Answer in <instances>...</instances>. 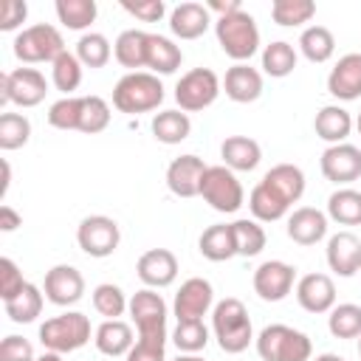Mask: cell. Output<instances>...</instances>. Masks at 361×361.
Here are the masks:
<instances>
[{
    "mask_svg": "<svg viewBox=\"0 0 361 361\" xmlns=\"http://www.w3.org/2000/svg\"><path fill=\"white\" fill-rule=\"evenodd\" d=\"M197 248H200V254H203L209 262H226V259L237 257L231 223H214V226H209V228L200 234Z\"/></svg>",
    "mask_w": 361,
    "mask_h": 361,
    "instance_id": "cell-31",
    "label": "cell"
},
{
    "mask_svg": "<svg viewBox=\"0 0 361 361\" xmlns=\"http://www.w3.org/2000/svg\"><path fill=\"white\" fill-rule=\"evenodd\" d=\"M212 330H214V338H217L220 350L228 353V355H237V353L248 350V344L254 341L251 316H248L245 305L234 296H226L212 307Z\"/></svg>",
    "mask_w": 361,
    "mask_h": 361,
    "instance_id": "cell-1",
    "label": "cell"
},
{
    "mask_svg": "<svg viewBox=\"0 0 361 361\" xmlns=\"http://www.w3.org/2000/svg\"><path fill=\"white\" fill-rule=\"evenodd\" d=\"M76 243L79 248L87 254V257H96V259H104L110 257L118 243H121V231H118V223L107 214H90L79 223L76 228Z\"/></svg>",
    "mask_w": 361,
    "mask_h": 361,
    "instance_id": "cell-10",
    "label": "cell"
},
{
    "mask_svg": "<svg viewBox=\"0 0 361 361\" xmlns=\"http://www.w3.org/2000/svg\"><path fill=\"white\" fill-rule=\"evenodd\" d=\"M299 51L307 62L322 65L336 54V37L327 25H307L299 37Z\"/></svg>",
    "mask_w": 361,
    "mask_h": 361,
    "instance_id": "cell-33",
    "label": "cell"
},
{
    "mask_svg": "<svg viewBox=\"0 0 361 361\" xmlns=\"http://www.w3.org/2000/svg\"><path fill=\"white\" fill-rule=\"evenodd\" d=\"M327 217L338 226H361V192L341 186L327 197Z\"/></svg>",
    "mask_w": 361,
    "mask_h": 361,
    "instance_id": "cell-34",
    "label": "cell"
},
{
    "mask_svg": "<svg viewBox=\"0 0 361 361\" xmlns=\"http://www.w3.org/2000/svg\"><path fill=\"white\" fill-rule=\"evenodd\" d=\"M220 90H223V85L212 68H192L178 79L175 102L180 104L183 113H197V110L212 107L217 102Z\"/></svg>",
    "mask_w": 361,
    "mask_h": 361,
    "instance_id": "cell-7",
    "label": "cell"
},
{
    "mask_svg": "<svg viewBox=\"0 0 361 361\" xmlns=\"http://www.w3.org/2000/svg\"><path fill=\"white\" fill-rule=\"evenodd\" d=\"M42 293L51 305L56 307H68V305H76L85 293V276L79 268L73 265H54L48 274H45V285H42Z\"/></svg>",
    "mask_w": 361,
    "mask_h": 361,
    "instance_id": "cell-13",
    "label": "cell"
},
{
    "mask_svg": "<svg viewBox=\"0 0 361 361\" xmlns=\"http://www.w3.org/2000/svg\"><path fill=\"white\" fill-rule=\"evenodd\" d=\"M149 130H152L155 141L172 147V144H180V141L189 138V133H192V121H189V116H186L183 110H161V113L152 116Z\"/></svg>",
    "mask_w": 361,
    "mask_h": 361,
    "instance_id": "cell-32",
    "label": "cell"
},
{
    "mask_svg": "<svg viewBox=\"0 0 361 361\" xmlns=\"http://www.w3.org/2000/svg\"><path fill=\"white\" fill-rule=\"evenodd\" d=\"M121 8L127 14H133V17H138L141 23H158L166 14V3L164 0H138V3L121 0Z\"/></svg>",
    "mask_w": 361,
    "mask_h": 361,
    "instance_id": "cell-51",
    "label": "cell"
},
{
    "mask_svg": "<svg viewBox=\"0 0 361 361\" xmlns=\"http://www.w3.org/2000/svg\"><path fill=\"white\" fill-rule=\"evenodd\" d=\"M355 127H358V133H361V113H358V118H355Z\"/></svg>",
    "mask_w": 361,
    "mask_h": 361,
    "instance_id": "cell-59",
    "label": "cell"
},
{
    "mask_svg": "<svg viewBox=\"0 0 361 361\" xmlns=\"http://www.w3.org/2000/svg\"><path fill=\"white\" fill-rule=\"evenodd\" d=\"M200 197L220 214H234L243 200H245V192H243V183L237 180V175L228 169V166H209L206 175H203V183H200Z\"/></svg>",
    "mask_w": 361,
    "mask_h": 361,
    "instance_id": "cell-8",
    "label": "cell"
},
{
    "mask_svg": "<svg viewBox=\"0 0 361 361\" xmlns=\"http://www.w3.org/2000/svg\"><path fill=\"white\" fill-rule=\"evenodd\" d=\"M262 183H268L276 195H282L290 206L305 195V172L296 164H276L262 175Z\"/></svg>",
    "mask_w": 361,
    "mask_h": 361,
    "instance_id": "cell-29",
    "label": "cell"
},
{
    "mask_svg": "<svg viewBox=\"0 0 361 361\" xmlns=\"http://www.w3.org/2000/svg\"><path fill=\"white\" fill-rule=\"evenodd\" d=\"M0 361H37L34 347L23 336H6L0 341Z\"/></svg>",
    "mask_w": 361,
    "mask_h": 361,
    "instance_id": "cell-50",
    "label": "cell"
},
{
    "mask_svg": "<svg viewBox=\"0 0 361 361\" xmlns=\"http://www.w3.org/2000/svg\"><path fill=\"white\" fill-rule=\"evenodd\" d=\"M172 341L180 353H200L209 344V327L203 324V319L178 322L172 330Z\"/></svg>",
    "mask_w": 361,
    "mask_h": 361,
    "instance_id": "cell-45",
    "label": "cell"
},
{
    "mask_svg": "<svg viewBox=\"0 0 361 361\" xmlns=\"http://www.w3.org/2000/svg\"><path fill=\"white\" fill-rule=\"evenodd\" d=\"M212 25V11L203 3H180L169 14V31L178 39H197Z\"/></svg>",
    "mask_w": 361,
    "mask_h": 361,
    "instance_id": "cell-22",
    "label": "cell"
},
{
    "mask_svg": "<svg viewBox=\"0 0 361 361\" xmlns=\"http://www.w3.org/2000/svg\"><path fill=\"white\" fill-rule=\"evenodd\" d=\"M214 307V288L209 279L203 276H192L186 279L172 302V313L178 322H189V319H203L209 310Z\"/></svg>",
    "mask_w": 361,
    "mask_h": 361,
    "instance_id": "cell-11",
    "label": "cell"
},
{
    "mask_svg": "<svg viewBox=\"0 0 361 361\" xmlns=\"http://www.w3.org/2000/svg\"><path fill=\"white\" fill-rule=\"evenodd\" d=\"M93 307H96V313H102L104 319H118V316L130 307V299H127V293H124L118 285L102 282V285L93 288Z\"/></svg>",
    "mask_w": 361,
    "mask_h": 361,
    "instance_id": "cell-44",
    "label": "cell"
},
{
    "mask_svg": "<svg viewBox=\"0 0 361 361\" xmlns=\"http://www.w3.org/2000/svg\"><path fill=\"white\" fill-rule=\"evenodd\" d=\"M296 302L307 313H330L336 307V285L327 274H305L296 282Z\"/></svg>",
    "mask_w": 361,
    "mask_h": 361,
    "instance_id": "cell-18",
    "label": "cell"
},
{
    "mask_svg": "<svg viewBox=\"0 0 361 361\" xmlns=\"http://www.w3.org/2000/svg\"><path fill=\"white\" fill-rule=\"evenodd\" d=\"M73 54L79 56V62L85 68H104L110 62V56H113V48H110V39L104 34L90 31V34H82L79 37Z\"/></svg>",
    "mask_w": 361,
    "mask_h": 361,
    "instance_id": "cell-40",
    "label": "cell"
},
{
    "mask_svg": "<svg viewBox=\"0 0 361 361\" xmlns=\"http://www.w3.org/2000/svg\"><path fill=\"white\" fill-rule=\"evenodd\" d=\"M296 59H299L296 56V48L290 42H285V39H276V42H271V45L262 48V71L268 76H274V79L290 76L293 68H296Z\"/></svg>",
    "mask_w": 361,
    "mask_h": 361,
    "instance_id": "cell-36",
    "label": "cell"
},
{
    "mask_svg": "<svg viewBox=\"0 0 361 361\" xmlns=\"http://www.w3.org/2000/svg\"><path fill=\"white\" fill-rule=\"evenodd\" d=\"M324 234H327V214L313 206H302L288 217V237L299 245H316L319 240H324Z\"/></svg>",
    "mask_w": 361,
    "mask_h": 361,
    "instance_id": "cell-24",
    "label": "cell"
},
{
    "mask_svg": "<svg viewBox=\"0 0 361 361\" xmlns=\"http://www.w3.org/2000/svg\"><path fill=\"white\" fill-rule=\"evenodd\" d=\"M23 288H25L23 271L17 268V262L11 257H3L0 259V299L3 302H11Z\"/></svg>",
    "mask_w": 361,
    "mask_h": 361,
    "instance_id": "cell-49",
    "label": "cell"
},
{
    "mask_svg": "<svg viewBox=\"0 0 361 361\" xmlns=\"http://www.w3.org/2000/svg\"><path fill=\"white\" fill-rule=\"evenodd\" d=\"M248 209H251V214H254L257 223H274V220H282L288 214L290 203L282 195H276L268 183L259 180L251 189V195H248Z\"/></svg>",
    "mask_w": 361,
    "mask_h": 361,
    "instance_id": "cell-30",
    "label": "cell"
},
{
    "mask_svg": "<svg viewBox=\"0 0 361 361\" xmlns=\"http://www.w3.org/2000/svg\"><path fill=\"white\" fill-rule=\"evenodd\" d=\"M130 316L141 333H166V302L152 288H141L130 296Z\"/></svg>",
    "mask_w": 361,
    "mask_h": 361,
    "instance_id": "cell-15",
    "label": "cell"
},
{
    "mask_svg": "<svg viewBox=\"0 0 361 361\" xmlns=\"http://www.w3.org/2000/svg\"><path fill=\"white\" fill-rule=\"evenodd\" d=\"M209 11H214V14H220V17H228V14H234V11H243V6H240V0H209V6H206Z\"/></svg>",
    "mask_w": 361,
    "mask_h": 361,
    "instance_id": "cell-54",
    "label": "cell"
},
{
    "mask_svg": "<svg viewBox=\"0 0 361 361\" xmlns=\"http://www.w3.org/2000/svg\"><path fill=\"white\" fill-rule=\"evenodd\" d=\"M28 17V3L25 0H3L0 6V31H14L25 23Z\"/></svg>",
    "mask_w": 361,
    "mask_h": 361,
    "instance_id": "cell-52",
    "label": "cell"
},
{
    "mask_svg": "<svg viewBox=\"0 0 361 361\" xmlns=\"http://www.w3.org/2000/svg\"><path fill=\"white\" fill-rule=\"evenodd\" d=\"M31 138V121L23 113H3L0 116V149L11 152L25 147Z\"/></svg>",
    "mask_w": 361,
    "mask_h": 361,
    "instance_id": "cell-43",
    "label": "cell"
},
{
    "mask_svg": "<svg viewBox=\"0 0 361 361\" xmlns=\"http://www.w3.org/2000/svg\"><path fill=\"white\" fill-rule=\"evenodd\" d=\"M327 265L338 276H353L361 268V240L353 231H336L327 240Z\"/></svg>",
    "mask_w": 361,
    "mask_h": 361,
    "instance_id": "cell-20",
    "label": "cell"
},
{
    "mask_svg": "<svg viewBox=\"0 0 361 361\" xmlns=\"http://www.w3.org/2000/svg\"><path fill=\"white\" fill-rule=\"evenodd\" d=\"M358 355H361V336H358Z\"/></svg>",
    "mask_w": 361,
    "mask_h": 361,
    "instance_id": "cell-60",
    "label": "cell"
},
{
    "mask_svg": "<svg viewBox=\"0 0 361 361\" xmlns=\"http://www.w3.org/2000/svg\"><path fill=\"white\" fill-rule=\"evenodd\" d=\"M220 158L223 166H228L231 172H251L262 161V147L248 135H228L220 144Z\"/></svg>",
    "mask_w": 361,
    "mask_h": 361,
    "instance_id": "cell-23",
    "label": "cell"
},
{
    "mask_svg": "<svg viewBox=\"0 0 361 361\" xmlns=\"http://www.w3.org/2000/svg\"><path fill=\"white\" fill-rule=\"evenodd\" d=\"M175 361H206V358H200L197 353H183V355H178Z\"/></svg>",
    "mask_w": 361,
    "mask_h": 361,
    "instance_id": "cell-58",
    "label": "cell"
},
{
    "mask_svg": "<svg viewBox=\"0 0 361 361\" xmlns=\"http://www.w3.org/2000/svg\"><path fill=\"white\" fill-rule=\"evenodd\" d=\"M214 34H217L223 54L234 62H245L259 51V28H257V20L245 8L228 17H217Z\"/></svg>",
    "mask_w": 361,
    "mask_h": 361,
    "instance_id": "cell-3",
    "label": "cell"
},
{
    "mask_svg": "<svg viewBox=\"0 0 361 361\" xmlns=\"http://www.w3.org/2000/svg\"><path fill=\"white\" fill-rule=\"evenodd\" d=\"M45 293L37 288V285H31V282H25V288L11 299V302H3L6 305V316L11 319V322H17V324H28V322H34L39 313H42V299Z\"/></svg>",
    "mask_w": 361,
    "mask_h": 361,
    "instance_id": "cell-35",
    "label": "cell"
},
{
    "mask_svg": "<svg viewBox=\"0 0 361 361\" xmlns=\"http://www.w3.org/2000/svg\"><path fill=\"white\" fill-rule=\"evenodd\" d=\"M206 169L209 166L203 164V158H197L192 152L180 155V158H172L169 166H166V186H169V192L178 195V197H197Z\"/></svg>",
    "mask_w": 361,
    "mask_h": 361,
    "instance_id": "cell-16",
    "label": "cell"
},
{
    "mask_svg": "<svg viewBox=\"0 0 361 361\" xmlns=\"http://www.w3.org/2000/svg\"><path fill=\"white\" fill-rule=\"evenodd\" d=\"M48 93V82L37 68H17L0 73V107H37Z\"/></svg>",
    "mask_w": 361,
    "mask_h": 361,
    "instance_id": "cell-9",
    "label": "cell"
},
{
    "mask_svg": "<svg viewBox=\"0 0 361 361\" xmlns=\"http://www.w3.org/2000/svg\"><path fill=\"white\" fill-rule=\"evenodd\" d=\"M262 361H310L313 344L302 330L288 324H268L254 338Z\"/></svg>",
    "mask_w": 361,
    "mask_h": 361,
    "instance_id": "cell-4",
    "label": "cell"
},
{
    "mask_svg": "<svg viewBox=\"0 0 361 361\" xmlns=\"http://www.w3.org/2000/svg\"><path fill=\"white\" fill-rule=\"evenodd\" d=\"M164 102V85L149 71L124 73L113 87V107L118 113H149Z\"/></svg>",
    "mask_w": 361,
    "mask_h": 361,
    "instance_id": "cell-2",
    "label": "cell"
},
{
    "mask_svg": "<svg viewBox=\"0 0 361 361\" xmlns=\"http://www.w3.org/2000/svg\"><path fill=\"white\" fill-rule=\"evenodd\" d=\"M316 14V3L313 0H274L271 3V17L276 25L282 28H296L310 23Z\"/></svg>",
    "mask_w": 361,
    "mask_h": 361,
    "instance_id": "cell-39",
    "label": "cell"
},
{
    "mask_svg": "<svg viewBox=\"0 0 361 361\" xmlns=\"http://www.w3.org/2000/svg\"><path fill=\"white\" fill-rule=\"evenodd\" d=\"M56 17L71 31H85L99 14V6L93 0H56Z\"/></svg>",
    "mask_w": 361,
    "mask_h": 361,
    "instance_id": "cell-37",
    "label": "cell"
},
{
    "mask_svg": "<svg viewBox=\"0 0 361 361\" xmlns=\"http://www.w3.org/2000/svg\"><path fill=\"white\" fill-rule=\"evenodd\" d=\"M313 361H347V358H341L338 353H322V355H316Z\"/></svg>",
    "mask_w": 361,
    "mask_h": 361,
    "instance_id": "cell-55",
    "label": "cell"
},
{
    "mask_svg": "<svg viewBox=\"0 0 361 361\" xmlns=\"http://www.w3.org/2000/svg\"><path fill=\"white\" fill-rule=\"evenodd\" d=\"M358 274H361V268H358Z\"/></svg>",
    "mask_w": 361,
    "mask_h": 361,
    "instance_id": "cell-61",
    "label": "cell"
},
{
    "mask_svg": "<svg viewBox=\"0 0 361 361\" xmlns=\"http://www.w3.org/2000/svg\"><path fill=\"white\" fill-rule=\"evenodd\" d=\"M82 62L76 54L65 51L62 56H56V62L51 65V79H54V87L62 90L65 96H71L79 85H82Z\"/></svg>",
    "mask_w": 361,
    "mask_h": 361,
    "instance_id": "cell-42",
    "label": "cell"
},
{
    "mask_svg": "<svg viewBox=\"0 0 361 361\" xmlns=\"http://www.w3.org/2000/svg\"><path fill=\"white\" fill-rule=\"evenodd\" d=\"M37 361H62V353H51V350H45Z\"/></svg>",
    "mask_w": 361,
    "mask_h": 361,
    "instance_id": "cell-57",
    "label": "cell"
},
{
    "mask_svg": "<svg viewBox=\"0 0 361 361\" xmlns=\"http://www.w3.org/2000/svg\"><path fill=\"white\" fill-rule=\"evenodd\" d=\"M313 130L322 141H327L330 147L333 144H344L347 135L353 133V116L341 107V104H327L316 113L313 118Z\"/></svg>",
    "mask_w": 361,
    "mask_h": 361,
    "instance_id": "cell-27",
    "label": "cell"
},
{
    "mask_svg": "<svg viewBox=\"0 0 361 361\" xmlns=\"http://www.w3.org/2000/svg\"><path fill=\"white\" fill-rule=\"evenodd\" d=\"M327 330L336 338H358L361 336V305H353V302L336 305L327 316Z\"/></svg>",
    "mask_w": 361,
    "mask_h": 361,
    "instance_id": "cell-41",
    "label": "cell"
},
{
    "mask_svg": "<svg viewBox=\"0 0 361 361\" xmlns=\"http://www.w3.org/2000/svg\"><path fill=\"white\" fill-rule=\"evenodd\" d=\"M110 124V104L102 96H82V118H79V130L82 133H102Z\"/></svg>",
    "mask_w": 361,
    "mask_h": 361,
    "instance_id": "cell-46",
    "label": "cell"
},
{
    "mask_svg": "<svg viewBox=\"0 0 361 361\" xmlns=\"http://www.w3.org/2000/svg\"><path fill=\"white\" fill-rule=\"evenodd\" d=\"M17 226H23V217L8 203H3L0 206V231H14Z\"/></svg>",
    "mask_w": 361,
    "mask_h": 361,
    "instance_id": "cell-53",
    "label": "cell"
},
{
    "mask_svg": "<svg viewBox=\"0 0 361 361\" xmlns=\"http://www.w3.org/2000/svg\"><path fill=\"white\" fill-rule=\"evenodd\" d=\"M319 166H322V175L327 180H333L338 186L353 183V180L361 178V149L355 144H347V141L344 144H333V147H327L322 152Z\"/></svg>",
    "mask_w": 361,
    "mask_h": 361,
    "instance_id": "cell-14",
    "label": "cell"
},
{
    "mask_svg": "<svg viewBox=\"0 0 361 361\" xmlns=\"http://www.w3.org/2000/svg\"><path fill=\"white\" fill-rule=\"evenodd\" d=\"M39 341L51 353H73L90 341V319L79 310L45 319L39 324Z\"/></svg>",
    "mask_w": 361,
    "mask_h": 361,
    "instance_id": "cell-5",
    "label": "cell"
},
{
    "mask_svg": "<svg viewBox=\"0 0 361 361\" xmlns=\"http://www.w3.org/2000/svg\"><path fill=\"white\" fill-rule=\"evenodd\" d=\"M223 90L231 102L237 104H251L262 96V73L257 68H251L248 62H237L226 71L223 79Z\"/></svg>",
    "mask_w": 361,
    "mask_h": 361,
    "instance_id": "cell-21",
    "label": "cell"
},
{
    "mask_svg": "<svg viewBox=\"0 0 361 361\" xmlns=\"http://www.w3.org/2000/svg\"><path fill=\"white\" fill-rule=\"evenodd\" d=\"M135 274L147 288H166L178 279V257L169 248H149L138 257Z\"/></svg>",
    "mask_w": 361,
    "mask_h": 361,
    "instance_id": "cell-17",
    "label": "cell"
},
{
    "mask_svg": "<svg viewBox=\"0 0 361 361\" xmlns=\"http://www.w3.org/2000/svg\"><path fill=\"white\" fill-rule=\"evenodd\" d=\"M296 282V268L282 259H268L254 271V290L262 302H282Z\"/></svg>",
    "mask_w": 361,
    "mask_h": 361,
    "instance_id": "cell-12",
    "label": "cell"
},
{
    "mask_svg": "<svg viewBox=\"0 0 361 361\" xmlns=\"http://www.w3.org/2000/svg\"><path fill=\"white\" fill-rule=\"evenodd\" d=\"M183 62V51L180 45H175L169 37H161V34H149V45H147V68L149 73H175Z\"/></svg>",
    "mask_w": 361,
    "mask_h": 361,
    "instance_id": "cell-28",
    "label": "cell"
},
{
    "mask_svg": "<svg viewBox=\"0 0 361 361\" xmlns=\"http://www.w3.org/2000/svg\"><path fill=\"white\" fill-rule=\"evenodd\" d=\"M231 234H234L237 257H257V254L265 248V243H268L265 228H262L257 220H248V217L234 220V223H231Z\"/></svg>",
    "mask_w": 361,
    "mask_h": 361,
    "instance_id": "cell-38",
    "label": "cell"
},
{
    "mask_svg": "<svg viewBox=\"0 0 361 361\" xmlns=\"http://www.w3.org/2000/svg\"><path fill=\"white\" fill-rule=\"evenodd\" d=\"M65 54V39L59 34L56 25L51 23H37L23 28L14 37V56L25 65H37V62H56V56Z\"/></svg>",
    "mask_w": 361,
    "mask_h": 361,
    "instance_id": "cell-6",
    "label": "cell"
},
{
    "mask_svg": "<svg viewBox=\"0 0 361 361\" xmlns=\"http://www.w3.org/2000/svg\"><path fill=\"white\" fill-rule=\"evenodd\" d=\"M93 341H96V350L102 355H110V358H118V355H127L135 344V336H133V327L121 319H104L96 333H93Z\"/></svg>",
    "mask_w": 361,
    "mask_h": 361,
    "instance_id": "cell-25",
    "label": "cell"
},
{
    "mask_svg": "<svg viewBox=\"0 0 361 361\" xmlns=\"http://www.w3.org/2000/svg\"><path fill=\"white\" fill-rule=\"evenodd\" d=\"M147 45H149V31H141V28H127L116 37L113 42V56L121 68H130L138 71V68H147Z\"/></svg>",
    "mask_w": 361,
    "mask_h": 361,
    "instance_id": "cell-26",
    "label": "cell"
},
{
    "mask_svg": "<svg viewBox=\"0 0 361 361\" xmlns=\"http://www.w3.org/2000/svg\"><path fill=\"white\" fill-rule=\"evenodd\" d=\"M327 90L338 102H353L361 96V54H344L333 65L327 76Z\"/></svg>",
    "mask_w": 361,
    "mask_h": 361,
    "instance_id": "cell-19",
    "label": "cell"
},
{
    "mask_svg": "<svg viewBox=\"0 0 361 361\" xmlns=\"http://www.w3.org/2000/svg\"><path fill=\"white\" fill-rule=\"evenodd\" d=\"M8 183H11V166L3 161V192L8 189Z\"/></svg>",
    "mask_w": 361,
    "mask_h": 361,
    "instance_id": "cell-56",
    "label": "cell"
},
{
    "mask_svg": "<svg viewBox=\"0 0 361 361\" xmlns=\"http://www.w3.org/2000/svg\"><path fill=\"white\" fill-rule=\"evenodd\" d=\"M82 118V96H62L48 107V124L56 130H79Z\"/></svg>",
    "mask_w": 361,
    "mask_h": 361,
    "instance_id": "cell-47",
    "label": "cell"
},
{
    "mask_svg": "<svg viewBox=\"0 0 361 361\" xmlns=\"http://www.w3.org/2000/svg\"><path fill=\"white\" fill-rule=\"evenodd\" d=\"M124 358L127 361H166V333H141Z\"/></svg>",
    "mask_w": 361,
    "mask_h": 361,
    "instance_id": "cell-48",
    "label": "cell"
}]
</instances>
